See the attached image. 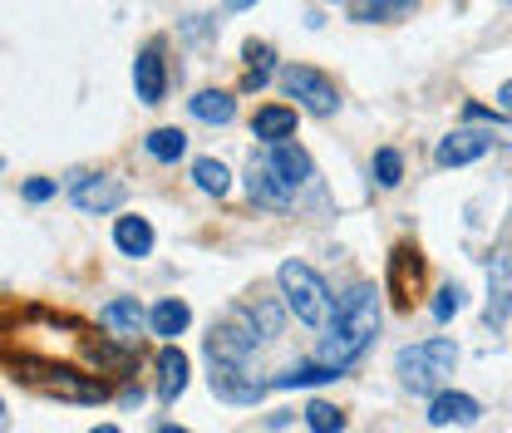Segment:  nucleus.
I'll use <instances>...</instances> for the list:
<instances>
[{
	"label": "nucleus",
	"instance_id": "nucleus-9",
	"mask_svg": "<svg viewBox=\"0 0 512 433\" xmlns=\"http://www.w3.org/2000/svg\"><path fill=\"white\" fill-rule=\"evenodd\" d=\"M478 414H483L478 399H473V394H453V389H444V394L429 404V424H434V429H453V424L468 429V424H478Z\"/></svg>",
	"mask_w": 512,
	"mask_h": 433
},
{
	"label": "nucleus",
	"instance_id": "nucleus-25",
	"mask_svg": "<svg viewBox=\"0 0 512 433\" xmlns=\"http://www.w3.org/2000/svg\"><path fill=\"white\" fill-rule=\"evenodd\" d=\"M394 15H414V5H404V0H394V5H350V20H360V25H375V20H394Z\"/></svg>",
	"mask_w": 512,
	"mask_h": 433
},
{
	"label": "nucleus",
	"instance_id": "nucleus-11",
	"mask_svg": "<svg viewBox=\"0 0 512 433\" xmlns=\"http://www.w3.org/2000/svg\"><path fill=\"white\" fill-rule=\"evenodd\" d=\"M266 158H271V168L281 173V183L291 187V192H296V187H306L311 178H316V163H311V153H306V148H296V143H281V148H271Z\"/></svg>",
	"mask_w": 512,
	"mask_h": 433
},
{
	"label": "nucleus",
	"instance_id": "nucleus-21",
	"mask_svg": "<svg viewBox=\"0 0 512 433\" xmlns=\"http://www.w3.org/2000/svg\"><path fill=\"white\" fill-rule=\"evenodd\" d=\"M330 379H340V374L325 370V365H296V370L276 374L271 389H306V384H330Z\"/></svg>",
	"mask_w": 512,
	"mask_h": 433
},
{
	"label": "nucleus",
	"instance_id": "nucleus-32",
	"mask_svg": "<svg viewBox=\"0 0 512 433\" xmlns=\"http://www.w3.org/2000/svg\"><path fill=\"white\" fill-rule=\"evenodd\" d=\"M158 433H188V429H178V424H168V429H158Z\"/></svg>",
	"mask_w": 512,
	"mask_h": 433
},
{
	"label": "nucleus",
	"instance_id": "nucleus-16",
	"mask_svg": "<svg viewBox=\"0 0 512 433\" xmlns=\"http://www.w3.org/2000/svg\"><path fill=\"white\" fill-rule=\"evenodd\" d=\"M148 325H153V335H163V340H173V335H183L192 325V310L188 301H158V306L148 310Z\"/></svg>",
	"mask_w": 512,
	"mask_h": 433
},
{
	"label": "nucleus",
	"instance_id": "nucleus-13",
	"mask_svg": "<svg viewBox=\"0 0 512 433\" xmlns=\"http://www.w3.org/2000/svg\"><path fill=\"white\" fill-rule=\"evenodd\" d=\"M419 276H424V261H419V251H409V247L394 251V261H389V291L399 296V306H409V301H414V291H419Z\"/></svg>",
	"mask_w": 512,
	"mask_h": 433
},
{
	"label": "nucleus",
	"instance_id": "nucleus-19",
	"mask_svg": "<svg viewBox=\"0 0 512 433\" xmlns=\"http://www.w3.org/2000/svg\"><path fill=\"white\" fill-rule=\"evenodd\" d=\"M143 148H148V158H158V163H178V158L188 153V133H183V128H153V133L143 138Z\"/></svg>",
	"mask_w": 512,
	"mask_h": 433
},
{
	"label": "nucleus",
	"instance_id": "nucleus-4",
	"mask_svg": "<svg viewBox=\"0 0 512 433\" xmlns=\"http://www.w3.org/2000/svg\"><path fill=\"white\" fill-rule=\"evenodd\" d=\"M281 89H286L306 114H316V119H330V114L340 109L335 84H330L320 69H311V64H286V69H281Z\"/></svg>",
	"mask_w": 512,
	"mask_h": 433
},
{
	"label": "nucleus",
	"instance_id": "nucleus-10",
	"mask_svg": "<svg viewBox=\"0 0 512 433\" xmlns=\"http://www.w3.org/2000/svg\"><path fill=\"white\" fill-rule=\"evenodd\" d=\"M133 89L143 104H163V89H168V69H163V55L158 45H148L138 60H133Z\"/></svg>",
	"mask_w": 512,
	"mask_h": 433
},
{
	"label": "nucleus",
	"instance_id": "nucleus-31",
	"mask_svg": "<svg viewBox=\"0 0 512 433\" xmlns=\"http://www.w3.org/2000/svg\"><path fill=\"white\" fill-rule=\"evenodd\" d=\"M89 433H124V429H114V424H99V429H89Z\"/></svg>",
	"mask_w": 512,
	"mask_h": 433
},
{
	"label": "nucleus",
	"instance_id": "nucleus-2",
	"mask_svg": "<svg viewBox=\"0 0 512 433\" xmlns=\"http://www.w3.org/2000/svg\"><path fill=\"white\" fill-rule=\"evenodd\" d=\"M458 365V345L444 340V335H434V340H419V345H404L399 355H394V374H399V384L409 389V394H444L448 374Z\"/></svg>",
	"mask_w": 512,
	"mask_h": 433
},
{
	"label": "nucleus",
	"instance_id": "nucleus-20",
	"mask_svg": "<svg viewBox=\"0 0 512 433\" xmlns=\"http://www.w3.org/2000/svg\"><path fill=\"white\" fill-rule=\"evenodd\" d=\"M192 183L202 187V192H217V197H222V192L232 187V173H227V163H217V158H197V163H192Z\"/></svg>",
	"mask_w": 512,
	"mask_h": 433
},
{
	"label": "nucleus",
	"instance_id": "nucleus-29",
	"mask_svg": "<svg viewBox=\"0 0 512 433\" xmlns=\"http://www.w3.org/2000/svg\"><path fill=\"white\" fill-rule=\"evenodd\" d=\"M20 192H25V202H45V197H55V183L50 178H30Z\"/></svg>",
	"mask_w": 512,
	"mask_h": 433
},
{
	"label": "nucleus",
	"instance_id": "nucleus-3",
	"mask_svg": "<svg viewBox=\"0 0 512 433\" xmlns=\"http://www.w3.org/2000/svg\"><path fill=\"white\" fill-rule=\"evenodd\" d=\"M276 281H281V291H286V306L296 310V320H306V325H316V330L320 325L330 330V286L320 281L306 261H286V266L276 271Z\"/></svg>",
	"mask_w": 512,
	"mask_h": 433
},
{
	"label": "nucleus",
	"instance_id": "nucleus-27",
	"mask_svg": "<svg viewBox=\"0 0 512 433\" xmlns=\"http://www.w3.org/2000/svg\"><path fill=\"white\" fill-rule=\"evenodd\" d=\"M458 310H463V286H444L434 296V320H453Z\"/></svg>",
	"mask_w": 512,
	"mask_h": 433
},
{
	"label": "nucleus",
	"instance_id": "nucleus-6",
	"mask_svg": "<svg viewBox=\"0 0 512 433\" xmlns=\"http://www.w3.org/2000/svg\"><path fill=\"white\" fill-rule=\"evenodd\" d=\"M247 192H252V202H261V207H271V212H286L291 207V187L281 183V173L271 168V158L261 153V158H252V168H247Z\"/></svg>",
	"mask_w": 512,
	"mask_h": 433
},
{
	"label": "nucleus",
	"instance_id": "nucleus-5",
	"mask_svg": "<svg viewBox=\"0 0 512 433\" xmlns=\"http://www.w3.org/2000/svg\"><path fill=\"white\" fill-rule=\"evenodd\" d=\"M508 315H512V247L498 251L493 266H488V310H483V320L493 330H503Z\"/></svg>",
	"mask_w": 512,
	"mask_h": 433
},
{
	"label": "nucleus",
	"instance_id": "nucleus-8",
	"mask_svg": "<svg viewBox=\"0 0 512 433\" xmlns=\"http://www.w3.org/2000/svg\"><path fill=\"white\" fill-rule=\"evenodd\" d=\"M69 197H74L79 212H114V207H124L128 187L119 178H79Z\"/></svg>",
	"mask_w": 512,
	"mask_h": 433
},
{
	"label": "nucleus",
	"instance_id": "nucleus-30",
	"mask_svg": "<svg viewBox=\"0 0 512 433\" xmlns=\"http://www.w3.org/2000/svg\"><path fill=\"white\" fill-rule=\"evenodd\" d=\"M498 99H503V114H512V84H503V89H498Z\"/></svg>",
	"mask_w": 512,
	"mask_h": 433
},
{
	"label": "nucleus",
	"instance_id": "nucleus-28",
	"mask_svg": "<svg viewBox=\"0 0 512 433\" xmlns=\"http://www.w3.org/2000/svg\"><path fill=\"white\" fill-rule=\"evenodd\" d=\"M463 119H468V124H503V114H498V109H483V104H463Z\"/></svg>",
	"mask_w": 512,
	"mask_h": 433
},
{
	"label": "nucleus",
	"instance_id": "nucleus-14",
	"mask_svg": "<svg viewBox=\"0 0 512 433\" xmlns=\"http://www.w3.org/2000/svg\"><path fill=\"white\" fill-rule=\"evenodd\" d=\"M252 133L261 138V143H271V148L291 143V138H296V109H281V104H271V109H256Z\"/></svg>",
	"mask_w": 512,
	"mask_h": 433
},
{
	"label": "nucleus",
	"instance_id": "nucleus-18",
	"mask_svg": "<svg viewBox=\"0 0 512 433\" xmlns=\"http://www.w3.org/2000/svg\"><path fill=\"white\" fill-rule=\"evenodd\" d=\"M143 306L133 301V296H124V301H109V306L99 310V325H109V330H119V335H138L143 330Z\"/></svg>",
	"mask_w": 512,
	"mask_h": 433
},
{
	"label": "nucleus",
	"instance_id": "nucleus-1",
	"mask_svg": "<svg viewBox=\"0 0 512 433\" xmlns=\"http://www.w3.org/2000/svg\"><path fill=\"white\" fill-rule=\"evenodd\" d=\"M380 320H384L380 291H375V286H355V291L335 306V320H330V330H325V340H320L316 365L345 374L365 350H370V345H375Z\"/></svg>",
	"mask_w": 512,
	"mask_h": 433
},
{
	"label": "nucleus",
	"instance_id": "nucleus-17",
	"mask_svg": "<svg viewBox=\"0 0 512 433\" xmlns=\"http://www.w3.org/2000/svg\"><path fill=\"white\" fill-rule=\"evenodd\" d=\"M114 247L124 251V256H148V251H153V227H148L143 217H119Z\"/></svg>",
	"mask_w": 512,
	"mask_h": 433
},
{
	"label": "nucleus",
	"instance_id": "nucleus-24",
	"mask_svg": "<svg viewBox=\"0 0 512 433\" xmlns=\"http://www.w3.org/2000/svg\"><path fill=\"white\" fill-rule=\"evenodd\" d=\"M247 320H252V330L261 335V340H276V335H281V310L271 306V301H256V306H247Z\"/></svg>",
	"mask_w": 512,
	"mask_h": 433
},
{
	"label": "nucleus",
	"instance_id": "nucleus-23",
	"mask_svg": "<svg viewBox=\"0 0 512 433\" xmlns=\"http://www.w3.org/2000/svg\"><path fill=\"white\" fill-rule=\"evenodd\" d=\"M247 60H252V69H247V79H242V89H266V79H271V45H247Z\"/></svg>",
	"mask_w": 512,
	"mask_h": 433
},
{
	"label": "nucleus",
	"instance_id": "nucleus-12",
	"mask_svg": "<svg viewBox=\"0 0 512 433\" xmlns=\"http://www.w3.org/2000/svg\"><path fill=\"white\" fill-rule=\"evenodd\" d=\"M183 389H188V355L178 345H163L158 350V399L173 404Z\"/></svg>",
	"mask_w": 512,
	"mask_h": 433
},
{
	"label": "nucleus",
	"instance_id": "nucleus-7",
	"mask_svg": "<svg viewBox=\"0 0 512 433\" xmlns=\"http://www.w3.org/2000/svg\"><path fill=\"white\" fill-rule=\"evenodd\" d=\"M488 148H493V133H478V128H458V133L439 138L434 158H439V168H463V163H478V158H483Z\"/></svg>",
	"mask_w": 512,
	"mask_h": 433
},
{
	"label": "nucleus",
	"instance_id": "nucleus-22",
	"mask_svg": "<svg viewBox=\"0 0 512 433\" xmlns=\"http://www.w3.org/2000/svg\"><path fill=\"white\" fill-rule=\"evenodd\" d=\"M306 429L311 433H345V414H340L335 404H325V399H311V404H306Z\"/></svg>",
	"mask_w": 512,
	"mask_h": 433
},
{
	"label": "nucleus",
	"instance_id": "nucleus-15",
	"mask_svg": "<svg viewBox=\"0 0 512 433\" xmlns=\"http://www.w3.org/2000/svg\"><path fill=\"white\" fill-rule=\"evenodd\" d=\"M188 109H192V119H202V124H232L237 119V99L222 94V89H202Z\"/></svg>",
	"mask_w": 512,
	"mask_h": 433
},
{
	"label": "nucleus",
	"instance_id": "nucleus-26",
	"mask_svg": "<svg viewBox=\"0 0 512 433\" xmlns=\"http://www.w3.org/2000/svg\"><path fill=\"white\" fill-rule=\"evenodd\" d=\"M399 178H404V158H399L394 148H380V153H375V183L399 187Z\"/></svg>",
	"mask_w": 512,
	"mask_h": 433
}]
</instances>
